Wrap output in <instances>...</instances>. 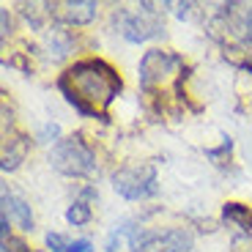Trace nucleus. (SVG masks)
Returning a JSON list of instances; mask_svg holds the SVG:
<instances>
[{
  "mask_svg": "<svg viewBox=\"0 0 252 252\" xmlns=\"http://www.w3.org/2000/svg\"><path fill=\"white\" fill-rule=\"evenodd\" d=\"M58 88L63 91L66 101L77 113L88 115V118H104V110L121 94V77L110 63L88 58V61L74 63L58 80Z\"/></svg>",
  "mask_w": 252,
  "mask_h": 252,
  "instance_id": "obj_1",
  "label": "nucleus"
},
{
  "mask_svg": "<svg viewBox=\"0 0 252 252\" xmlns=\"http://www.w3.org/2000/svg\"><path fill=\"white\" fill-rule=\"evenodd\" d=\"M50 164L63 176H91L96 170V154L82 137H63L50 148Z\"/></svg>",
  "mask_w": 252,
  "mask_h": 252,
  "instance_id": "obj_2",
  "label": "nucleus"
},
{
  "mask_svg": "<svg viewBox=\"0 0 252 252\" xmlns=\"http://www.w3.org/2000/svg\"><path fill=\"white\" fill-rule=\"evenodd\" d=\"M113 189L126 200H145L159 192L157 170L151 164H124L113 176Z\"/></svg>",
  "mask_w": 252,
  "mask_h": 252,
  "instance_id": "obj_3",
  "label": "nucleus"
},
{
  "mask_svg": "<svg viewBox=\"0 0 252 252\" xmlns=\"http://www.w3.org/2000/svg\"><path fill=\"white\" fill-rule=\"evenodd\" d=\"M132 252H189L192 250V236L187 230H132L129 233Z\"/></svg>",
  "mask_w": 252,
  "mask_h": 252,
  "instance_id": "obj_4",
  "label": "nucleus"
},
{
  "mask_svg": "<svg viewBox=\"0 0 252 252\" xmlns=\"http://www.w3.org/2000/svg\"><path fill=\"white\" fill-rule=\"evenodd\" d=\"M140 8H143L140 14L121 11V17H124V22H121V36H124L126 41H134V44L148 41V38H157V36H162V33H164V25L154 17V6H151V3H143Z\"/></svg>",
  "mask_w": 252,
  "mask_h": 252,
  "instance_id": "obj_5",
  "label": "nucleus"
},
{
  "mask_svg": "<svg viewBox=\"0 0 252 252\" xmlns=\"http://www.w3.org/2000/svg\"><path fill=\"white\" fill-rule=\"evenodd\" d=\"M181 66V58L167 50H148L140 61V85L151 88L157 82H164L173 71Z\"/></svg>",
  "mask_w": 252,
  "mask_h": 252,
  "instance_id": "obj_6",
  "label": "nucleus"
},
{
  "mask_svg": "<svg viewBox=\"0 0 252 252\" xmlns=\"http://www.w3.org/2000/svg\"><path fill=\"white\" fill-rule=\"evenodd\" d=\"M3 214L17 222L22 230H33V211H31V206H28V200L14 195L8 187H3Z\"/></svg>",
  "mask_w": 252,
  "mask_h": 252,
  "instance_id": "obj_7",
  "label": "nucleus"
},
{
  "mask_svg": "<svg viewBox=\"0 0 252 252\" xmlns=\"http://www.w3.org/2000/svg\"><path fill=\"white\" fill-rule=\"evenodd\" d=\"M96 3L94 0H77V3H63L61 6V17L71 25H88L96 19Z\"/></svg>",
  "mask_w": 252,
  "mask_h": 252,
  "instance_id": "obj_8",
  "label": "nucleus"
},
{
  "mask_svg": "<svg viewBox=\"0 0 252 252\" xmlns=\"http://www.w3.org/2000/svg\"><path fill=\"white\" fill-rule=\"evenodd\" d=\"M222 220L236 225L241 233L252 239V211H250V206H244V203H225V206H222Z\"/></svg>",
  "mask_w": 252,
  "mask_h": 252,
  "instance_id": "obj_9",
  "label": "nucleus"
},
{
  "mask_svg": "<svg viewBox=\"0 0 252 252\" xmlns=\"http://www.w3.org/2000/svg\"><path fill=\"white\" fill-rule=\"evenodd\" d=\"M25 157H28V140L25 137L8 140L6 154H3V170H17Z\"/></svg>",
  "mask_w": 252,
  "mask_h": 252,
  "instance_id": "obj_10",
  "label": "nucleus"
},
{
  "mask_svg": "<svg viewBox=\"0 0 252 252\" xmlns=\"http://www.w3.org/2000/svg\"><path fill=\"white\" fill-rule=\"evenodd\" d=\"M47 50H50L52 58H63L71 52V38L66 31H61V28H55V31L47 36Z\"/></svg>",
  "mask_w": 252,
  "mask_h": 252,
  "instance_id": "obj_11",
  "label": "nucleus"
},
{
  "mask_svg": "<svg viewBox=\"0 0 252 252\" xmlns=\"http://www.w3.org/2000/svg\"><path fill=\"white\" fill-rule=\"evenodd\" d=\"M91 217H94V211H91V206L85 200H74L69 208H66V222H69V225H74V227L88 225Z\"/></svg>",
  "mask_w": 252,
  "mask_h": 252,
  "instance_id": "obj_12",
  "label": "nucleus"
},
{
  "mask_svg": "<svg viewBox=\"0 0 252 252\" xmlns=\"http://www.w3.org/2000/svg\"><path fill=\"white\" fill-rule=\"evenodd\" d=\"M233 28H236V33H239L244 41H252V6L241 11V19H236Z\"/></svg>",
  "mask_w": 252,
  "mask_h": 252,
  "instance_id": "obj_13",
  "label": "nucleus"
},
{
  "mask_svg": "<svg viewBox=\"0 0 252 252\" xmlns=\"http://www.w3.org/2000/svg\"><path fill=\"white\" fill-rule=\"evenodd\" d=\"M3 252H31V250L25 247V241H19V239H14V236H11V239L3 241Z\"/></svg>",
  "mask_w": 252,
  "mask_h": 252,
  "instance_id": "obj_14",
  "label": "nucleus"
},
{
  "mask_svg": "<svg viewBox=\"0 0 252 252\" xmlns=\"http://www.w3.org/2000/svg\"><path fill=\"white\" fill-rule=\"evenodd\" d=\"M66 252H94V244H91L88 239H77V241H71L69 244V250Z\"/></svg>",
  "mask_w": 252,
  "mask_h": 252,
  "instance_id": "obj_15",
  "label": "nucleus"
},
{
  "mask_svg": "<svg viewBox=\"0 0 252 252\" xmlns=\"http://www.w3.org/2000/svg\"><path fill=\"white\" fill-rule=\"evenodd\" d=\"M0 17H3V36H8V33H11V22H8V11H6V8L0 11Z\"/></svg>",
  "mask_w": 252,
  "mask_h": 252,
  "instance_id": "obj_16",
  "label": "nucleus"
},
{
  "mask_svg": "<svg viewBox=\"0 0 252 252\" xmlns=\"http://www.w3.org/2000/svg\"><path fill=\"white\" fill-rule=\"evenodd\" d=\"M244 69H250V74H252V52L247 55V61H244Z\"/></svg>",
  "mask_w": 252,
  "mask_h": 252,
  "instance_id": "obj_17",
  "label": "nucleus"
}]
</instances>
